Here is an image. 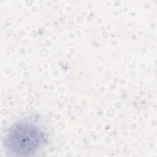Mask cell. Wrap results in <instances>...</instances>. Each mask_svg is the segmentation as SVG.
Here are the masks:
<instances>
[{"instance_id": "6da1fadb", "label": "cell", "mask_w": 157, "mask_h": 157, "mask_svg": "<svg viewBox=\"0 0 157 157\" xmlns=\"http://www.w3.org/2000/svg\"><path fill=\"white\" fill-rule=\"evenodd\" d=\"M43 139V134L37 128L28 124L18 123L10 128L5 144L14 155L28 156L35 153Z\"/></svg>"}]
</instances>
